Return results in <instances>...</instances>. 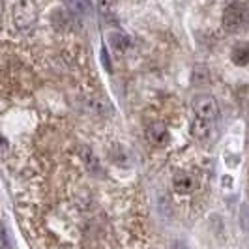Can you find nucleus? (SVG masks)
Instances as JSON below:
<instances>
[{
	"label": "nucleus",
	"instance_id": "obj_8",
	"mask_svg": "<svg viewBox=\"0 0 249 249\" xmlns=\"http://www.w3.org/2000/svg\"><path fill=\"white\" fill-rule=\"evenodd\" d=\"M232 62L238 64V66L249 64V45H240L232 51Z\"/></svg>",
	"mask_w": 249,
	"mask_h": 249
},
{
	"label": "nucleus",
	"instance_id": "obj_2",
	"mask_svg": "<svg viewBox=\"0 0 249 249\" xmlns=\"http://www.w3.org/2000/svg\"><path fill=\"white\" fill-rule=\"evenodd\" d=\"M13 21L19 28H26L36 21V4L32 0H21L15 6L13 12Z\"/></svg>",
	"mask_w": 249,
	"mask_h": 249
},
{
	"label": "nucleus",
	"instance_id": "obj_10",
	"mask_svg": "<svg viewBox=\"0 0 249 249\" xmlns=\"http://www.w3.org/2000/svg\"><path fill=\"white\" fill-rule=\"evenodd\" d=\"M101 62H103V66H105L107 71H111L112 68H111V62H109V54H107V49H105V47L101 49Z\"/></svg>",
	"mask_w": 249,
	"mask_h": 249
},
{
	"label": "nucleus",
	"instance_id": "obj_4",
	"mask_svg": "<svg viewBox=\"0 0 249 249\" xmlns=\"http://www.w3.org/2000/svg\"><path fill=\"white\" fill-rule=\"evenodd\" d=\"M146 139L150 141V144H154L156 148H163V146L169 144L171 133H169V129H167L161 122H156V124L148 125V129H146Z\"/></svg>",
	"mask_w": 249,
	"mask_h": 249
},
{
	"label": "nucleus",
	"instance_id": "obj_1",
	"mask_svg": "<svg viewBox=\"0 0 249 249\" xmlns=\"http://www.w3.org/2000/svg\"><path fill=\"white\" fill-rule=\"evenodd\" d=\"M249 23V10L240 4V2H232L225 8L223 12V26L229 32H238Z\"/></svg>",
	"mask_w": 249,
	"mask_h": 249
},
{
	"label": "nucleus",
	"instance_id": "obj_3",
	"mask_svg": "<svg viewBox=\"0 0 249 249\" xmlns=\"http://www.w3.org/2000/svg\"><path fill=\"white\" fill-rule=\"evenodd\" d=\"M195 112L199 118H204V120H210L213 122L217 116H219V107H217V101L213 100L212 96H200L195 100Z\"/></svg>",
	"mask_w": 249,
	"mask_h": 249
},
{
	"label": "nucleus",
	"instance_id": "obj_6",
	"mask_svg": "<svg viewBox=\"0 0 249 249\" xmlns=\"http://www.w3.org/2000/svg\"><path fill=\"white\" fill-rule=\"evenodd\" d=\"M195 187H197V180L189 175V173H176L173 176V189H175V193H178V195L186 197V195L195 191Z\"/></svg>",
	"mask_w": 249,
	"mask_h": 249
},
{
	"label": "nucleus",
	"instance_id": "obj_5",
	"mask_svg": "<svg viewBox=\"0 0 249 249\" xmlns=\"http://www.w3.org/2000/svg\"><path fill=\"white\" fill-rule=\"evenodd\" d=\"M189 131L191 135L197 139V141H202V142H208L213 139V125L210 120H204V118H195L191 125H189Z\"/></svg>",
	"mask_w": 249,
	"mask_h": 249
},
{
	"label": "nucleus",
	"instance_id": "obj_11",
	"mask_svg": "<svg viewBox=\"0 0 249 249\" xmlns=\"http://www.w3.org/2000/svg\"><path fill=\"white\" fill-rule=\"evenodd\" d=\"M0 21H2V2H0Z\"/></svg>",
	"mask_w": 249,
	"mask_h": 249
},
{
	"label": "nucleus",
	"instance_id": "obj_7",
	"mask_svg": "<svg viewBox=\"0 0 249 249\" xmlns=\"http://www.w3.org/2000/svg\"><path fill=\"white\" fill-rule=\"evenodd\" d=\"M68 6H70L71 12L79 13V15H88V13H92V4H90V0H68Z\"/></svg>",
	"mask_w": 249,
	"mask_h": 249
},
{
	"label": "nucleus",
	"instance_id": "obj_9",
	"mask_svg": "<svg viewBox=\"0 0 249 249\" xmlns=\"http://www.w3.org/2000/svg\"><path fill=\"white\" fill-rule=\"evenodd\" d=\"M109 39H111L112 49L125 51L127 47H129V37L124 36V34H118V32H114V34H111V36H109Z\"/></svg>",
	"mask_w": 249,
	"mask_h": 249
}]
</instances>
